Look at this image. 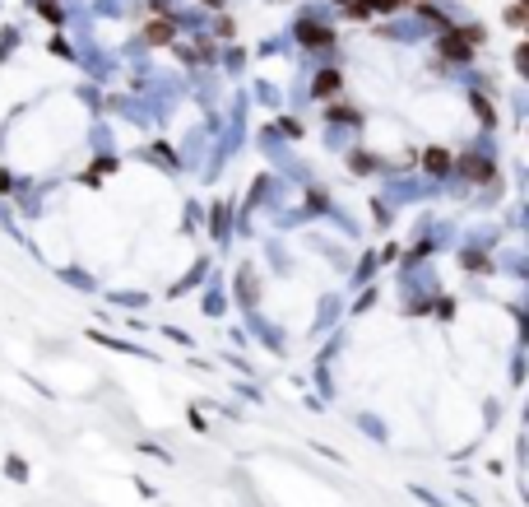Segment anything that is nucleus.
I'll return each mask as SVG.
<instances>
[{"label":"nucleus","instance_id":"f257e3e1","mask_svg":"<svg viewBox=\"0 0 529 507\" xmlns=\"http://www.w3.org/2000/svg\"><path fill=\"white\" fill-rule=\"evenodd\" d=\"M149 37H154V42H167V37H172V23H149Z\"/></svg>","mask_w":529,"mask_h":507},{"label":"nucleus","instance_id":"f03ea898","mask_svg":"<svg viewBox=\"0 0 529 507\" xmlns=\"http://www.w3.org/2000/svg\"><path fill=\"white\" fill-rule=\"evenodd\" d=\"M302 37H307V42H316V47H325V42H330V37H325V28H307Z\"/></svg>","mask_w":529,"mask_h":507}]
</instances>
